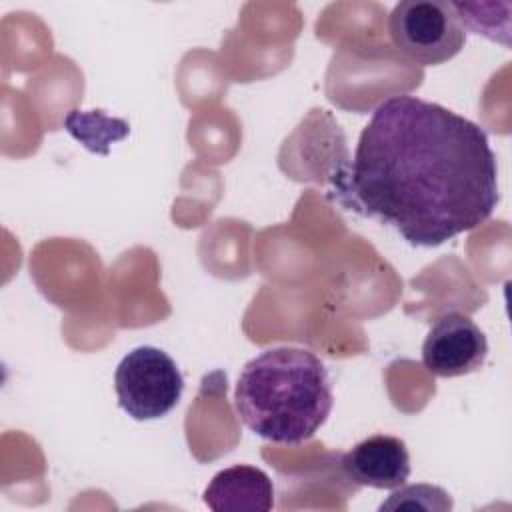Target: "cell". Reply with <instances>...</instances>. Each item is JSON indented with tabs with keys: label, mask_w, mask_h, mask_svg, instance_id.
I'll use <instances>...</instances> for the list:
<instances>
[{
	"label": "cell",
	"mask_w": 512,
	"mask_h": 512,
	"mask_svg": "<svg viewBox=\"0 0 512 512\" xmlns=\"http://www.w3.org/2000/svg\"><path fill=\"white\" fill-rule=\"evenodd\" d=\"M340 192L352 210L432 248L492 216L496 154L476 122L412 94L390 96L362 128Z\"/></svg>",
	"instance_id": "cell-1"
},
{
	"label": "cell",
	"mask_w": 512,
	"mask_h": 512,
	"mask_svg": "<svg viewBox=\"0 0 512 512\" xmlns=\"http://www.w3.org/2000/svg\"><path fill=\"white\" fill-rule=\"evenodd\" d=\"M334 404L320 358L294 346L270 348L248 360L234 392V408L248 430L274 444L298 446L328 420Z\"/></svg>",
	"instance_id": "cell-2"
},
{
	"label": "cell",
	"mask_w": 512,
	"mask_h": 512,
	"mask_svg": "<svg viewBox=\"0 0 512 512\" xmlns=\"http://www.w3.org/2000/svg\"><path fill=\"white\" fill-rule=\"evenodd\" d=\"M388 32L394 46L420 66H436L452 60L466 42L452 2L404 0L388 16Z\"/></svg>",
	"instance_id": "cell-3"
},
{
	"label": "cell",
	"mask_w": 512,
	"mask_h": 512,
	"mask_svg": "<svg viewBox=\"0 0 512 512\" xmlns=\"http://www.w3.org/2000/svg\"><path fill=\"white\" fill-rule=\"evenodd\" d=\"M118 406L134 420H156L176 408L184 378L176 362L160 348L130 350L114 372Z\"/></svg>",
	"instance_id": "cell-4"
},
{
	"label": "cell",
	"mask_w": 512,
	"mask_h": 512,
	"mask_svg": "<svg viewBox=\"0 0 512 512\" xmlns=\"http://www.w3.org/2000/svg\"><path fill=\"white\" fill-rule=\"evenodd\" d=\"M488 354V340L478 324L462 312L442 314L422 344L424 368L440 378L464 376L478 370Z\"/></svg>",
	"instance_id": "cell-5"
},
{
	"label": "cell",
	"mask_w": 512,
	"mask_h": 512,
	"mask_svg": "<svg viewBox=\"0 0 512 512\" xmlns=\"http://www.w3.org/2000/svg\"><path fill=\"white\" fill-rule=\"evenodd\" d=\"M342 470L360 486L394 490L410 476V454L404 440L376 434L358 442L342 456Z\"/></svg>",
	"instance_id": "cell-6"
},
{
	"label": "cell",
	"mask_w": 512,
	"mask_h": 512,
	"mask_svg": "<svg viewBox=\"0 0 512 512\" xmlns=\"http://www.w3.org/2000/svg\"><path fill=\"white\" fill-rule=\"evenodd\" d=\"M204 502L214 512H268L274 506V486L264 470L236 464L214 474Z\"/></svg>",
	"instance_id": "cell-7"
},
{
	"label": "cell",
	"mask_w": 512,
	"mask_h": 512,
	"mask_svg": "<svg viewBox=\"0 0 512 512\" xmlns=\"http://www.w3.org/2000/svg\"><path fill=\"white\" fill-rule=\"evenodd\" d=\"M398 508H422V510L446 512L452 508V498L446 490L432 484L398 486L388 496V500L380 504V510H398Z\"/></svg>",
	"instance_id": "cell-8"
}]
</instances>
